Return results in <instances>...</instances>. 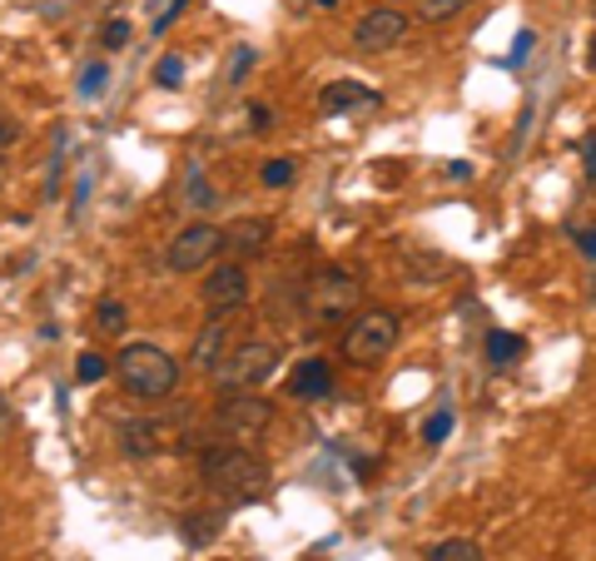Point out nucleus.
Masks as SVG:
<instances>
[{
	"label": "nucleus",
	"mask_w": 596,
	"mask_h": 561,
	"mask_svg": "<svg viewBox=\"0 0 596 561\" xmlns=\"http://www.w3.org/2000/svg\"><path fill=\"white\" fill-rule=\"evenodd\" d=\"M115 378L130 398L160 402L179 388V358H170L160 343H125L115 358Z\"/></svg>",
	"instance_id": "obj_1"
},
{
	"label": "nucleus",
	"mask_w": 596,
	"mask_h": 561,
	"mask_svg": "<svg viewBox=\"0 0 596 561\" xmlns=\"http://www.w3.org/2000/svg\"><path fill=\"white\" fill-rule=\"evenodd\" d=\"M199 477H204V487L214 496H224V502H254V496L264 492V463L249 453V447H209L204 463H199Z\"/></svg>",
	"instance_id": "obj_2"
},
{
	"label": "nucleus",
	"mask_w": 596,
	"mask_h": 561,
	"mask_svg": "<svg viewBox=\"0 0 596 561\" xmlns=\"http://www.w3.org/2000/svg\"><path fill=\"white\" fill-rule=\"evenodd\" d=\"M279 367V343L273 338H249L224 353V363L214 367V383L224 393H259Z\"/></svg>",
	"instance_id": "obj_3"
},
{
	"label": "nucleus",
	"mask_w": 596,
	"mask_h": 561,
	"mask_svg": "<svg viewBox=\"0 0 596 561\" xmlns=\"http://www.w3.org/2000/svg\"><path fill=\"white\" fill-rule=\"evenodd\" d=\"M402 338V324L393 308H369V314H358L353 328L343 334V358L353 367H373L378 358H388Z\"/></svg>",
	"instance_id": "obj_4"
},
{
	"label": "nucleus",
	"mask_w": 596,
	"mask_h": 561,
	"mask_svg": "<svg viewBox=\"0 0 596 561\" xmlns=\"http://www.w3.org/2000/svg\"><path fill=\"white\" fill-rule=\"evenodd\" d=\"M358 303H363V283L343 269H324L304 293V308L314 324H338V318L358 314Z\"/></svg>",
	"instance_id": "obj_5"
},
{
	"label": "nucleus",
	"mask_w": 596,
	"mask_h": 561,
	"mask_svg": "<svg viewBox=\"0 0 596 561\" xmlns=\"http://www.w3.org/2000/svg\"><path fill=\"white\" fill-rule=\"evenodd\" d=\"M219 248H224V229L209 224V219H195V224H185L170 238V248H164V269L170 273H199L219 259Z\"/></svg>",
	"instance_id": "obj_6"
},
{
	"label": "nucleus",
	"mask_w": 596,
	"mask_h": 561,
	"mask_svg": "<svg viewBox=\"0 0 596 561\" xmlns=\"http://www.w3.org/2000/svg\"><path fill=\"white\" fill-rule=\"evenodd\" d=\"M273 422V402L264 393H229V402L219 408V428L234 437L238 447H249L254 437H264Z\"/></svg>",
	"instance_id": "obj_7"
},
{
	"label": "nucleus",
	"mask_w": 596,
	"mask_h": 561,
	"mask_svg": "<svg viewBox=\"0 0 596 561\" xmlns=\"http://www.w3.org/2000/svg\"><path fill=\"white\" fill-rule=\"evenodd\" d=\"M408 15L393 11V5H373V11H363L353 21V45L363 55H383V50H398L402 40H408Z\"/></svg>",
	"instance_id": "obj_8"
},
{
	"label": "nucleus",
	"mask_w": 596,
	"mask_h": 561,
	"mask_svg": "<svg viewBox=\"0 0 596 561\" xmlns=\"http://www.w3.org/2000/svg\"><path fill=\"white\" fill-rule=\"evenodd\" d=\"M249 303V269L238 259L224 264H209V279H204V308L209 314H234Z\"/></svg>",
	"instance_id": "obj_9"
},
{
	"label": "nucleus",
	"mask_w": 596,
	"mask_h": 561,
	"mask_svg": "<svg viewBox=\"0 0 596 561\" xmlns=\"http://www.w3.org/2000/svg\"><path fill=\"white\" fill-rule=\"evenodd\" d=\"M318 109H324L328 119L358 115V109H378V90L363 85V80H334V85H324V95H318Z\"/></svg>",
	"instance_id": "obj_10"
},
{
	"label": "nucleus",
	"mask_w": 596,
	"mask_h": 561,
	"mask_svg": "<svg viewBox=\"0 0 596 561\" xmlns=\"http://www.w3.org/2000/svg\"><path fill=\"white\" fill-rule=\"evenodd\" d=\"M289 398L299 402L334 398V367H328V358H299V367L289 373Z\"/></svg>",
	"instance_id": "obj_11"
},
{
	"label": "nucleus",
	"mask_w": 596,
	"mask_h": 561,
	"mask_svg": "<svg viewBox=\"0 0 596 561\" xmlns=\"http://www.w3.org/2000/svg\"><path fill=\"white\" fill-rule=\"evenodd\" d=\"M269 238H273V219H264V214H244V219H234V224H224V248L234 254V259L264 254Z\"/></svg>",
	"instance_id": "obj_12"
},
{
	"label": "nucleus",
	"mask_w": 596,
	"mask_h": 561,
	"mask_svg": "<svg viewBox=\"0 0 596 561\" xmlns=\"http://www.w3.org/2000/svg\"><path fill=\"white\" fill-rule=\"evenodd\" d=\"M229 338H234V328H229V318H224V314H214L204 328H199L195 348H189V363H195L199 373H209V378H214V367L224 363V353H229V348H234V343H229Z\"/></svg>",
	"instance_id": "obj_13"
},
{
	"label": "nucleus",
	"mask_w": 596,
	"mask_h": 561,
	"mask_svg": "<svg viewBox=\"0 0 596 561\" xmlns=\"http://www.w3.org/2000/svg\"><path fill=\"white\" fill-rule=\"evenodd\" d=\"M402 273H408V283H447L453 259L437 248H402Z\"/></svg>",
	"instance_id": "obj_14"
},
{
	"label": "nucleus",
	"mask_w": 596,
	"mask_h": 561,
	"mask_svg": "<svg viewBox=\"0 0 596 561\" xmlns=\"http://www.w3.org/2000/svg\"><path fill=\"white\" fill-rule=\"evenodd\" d=\"M185 204L199 209V214H209V209L219 204V189L204 179V164H199V160L185 164Z\"/></svg>",
	"instance_id": "obj_15"
},
{
	"label": "nucleus",
	"mask_w": 596,
	"mask_h": 561,
	"mask_svg": "<svg viewBox=\"0 0 596 561\" xmlns=\"http://www.w3.org/2000/svg\"><path fill=\"white\" fill-rule=\"evenodd\" d=\"M160 422H125L119 428V437H125V453L130 457H154L164 447V437H160Z\"/></svg>",
	"instance_id": "obj_16"
},
{
	"label": "nucleus",
	"mask_w": 596,
	"mask_h": 561,
	"mask_svg": "<svg viewBox=\"0 0 596 561\" xmlns=\"http://www.w3.org/2000/svg\"><path fill=\"white\" fill-rule=\"evenodd\" d=\"M179 531H185L189 547H209V541L224 531V512H189V517H179Z\"/></svg>",
	"instance_id": "obj_17"
},
{
	"label": "nucleus",
	"mask_w": 596,
	"mask_h": 561,
	"mask_svg": "<svg viewBox=\"0 0 596 561\" xmlns=\"http://www.w3.org/2000/svg\"><path fill=\"white\" fill-rule=\"evenodd\" d=\"M522 353H527V338L507 334V328H492L488 334V363L492 367H517Z\"/></svg>",
	"instance_id": "obj_18"
},
{
	"label": "nucleus",
	"mask_w": 596,
	"mask_h": 561,
	"mask_svg": "<svg viewBox=\"0 0 596 561\" xmlns=\"http://www.w3.org/2000/svg\"><path fill=\"white\" fill-rule=\"evenodd\" d=\"M428 561H488L472 537H443L428 547Z\"/></svg>",
	"instance_id": "obj_19"
},
{
	"label": "nucleus",
	"mask_w": 596,
	"mask_h": 561,
	"mask_svg": "<svg viewBox=\"0 0 596 561\" xmlns=\"http://www.w3.org/2000/svg\"><path fill=\"white\" fill-rule=\"evenodd\" d=\"M467 5H472V0H418V21L423 25H447V21H457Z\"/></svg>",
	"instance_id": "obj_20"
},
{
	"label": "nucleus",
	"mask_w": 596,
	"mask_h": 561,
	"mask_svg": "<svg viewBox=\"0 0 596 561\" xmlns=\"http://www.w3.org/2000/svg\"><path fill=\"white\" fill-rule=\"evenodd\" d=\"M95 328H100V334H109V338L125 334V328H130V314H125V303H119V299L95 303Z\"/></svg>",
	"instance_id": "obj_21"
},
{
	"label": "nucleus",
	"mask_w": 596,
	"mask_h": 561,
	"mask_svg": "<svg viewBox=\"0 0 596 561\" xmlns=\"http://www.w3.org/2000/svg\"><path fill=\"white\" fill-rule=\"evenodd\" d=\"M105 90H109V66H105V60H90V66L80 70L75 95H80V100H100Z\"/></svg>",
	"instance_id": "obj_22"
},
{
	"label": "nucleus",
	"mask_w": 596,
	"mask_h": 561,
	"mask_svg": "<svg viewBox=\"0 0 596 561\" xmlns=\"http://www.w3.org/2000/svg\"><path fill=\"white\" fill-rule=\"evenodd\" d=\"M115 373V358H105V353H80V363H75V383H100V378H109Z\"/></svg>",
	"instance_id": "obj_23"
},
{
	"label": "nucleus",
	"mask_w": 596,
	"mask_h": 561,
	"mask_svg": "<svg viewBox=\"0 0 596 561\" xmlns=\"http://www.w3.org/2000/svg\"><path fill=\"white\" fill-rule=\"evenodd\" d=\"M154 85L160 90H179L185 85V55H160V66H154Z\"/></svg>",
	"instance_id": "obj_24"
},
{
	"label": "nucleus",
	"mask_w": 596,
	"mask_h": 561,
	"mask_svg": "<svg viewBox=\"0 0 596 561\" xmlns=\"http://www.w3.org/2000/svg\"><path fill=\"white\" fill-rule=\"evenodd\" d=\"M453 422H457L453 408H437L433 418L423 422V443H428V447H443V443H447V432H453Z\"/></svg>",
	"instance_id": "obj_25"
},
{
	"label": "nucleus",
	"mask_w": 596,
	"mask_h": 561,
	"mask_svg": "<svg viewBox=\"0 0 596 561\" xmlns=\"http://www.w3.org/2000/svg\"><path fill=\"white\" fill-rule=\"evenodd\" d=\"M130 35H135V25L125 21V15H115V21H105V31H100V45H105V50H125Z\"/></svg>",
	"instance_id": "obj_26"
},
{
	"label": "nucleus",
	"mask_w": 596,
	"mask_h": 561,
	"mask_svg": "<svg viewBox=\"0 0 596 561\" xmlns=\"http://www.w3.org/2000/svg\"><path fill=\"white\" fill-rule=\"evenodd\" d=\"M254 60H259V50H254V45H238L234 66H229V85H244V80H249V70H254Z\"/></svg>",
	"instance_id": "obj_27"
},
{
	"label": "nucleus",
	"mask_w": 596,
	"mask_h": 561,
	"mask_svg": "<svg viewBox=\"0 0 596 561\" xmlns=\"http://www.w3.org/2000/svg\"><path fill=\"white\" fill-rule=\"evenodd\" d=\"M259 179L269 184V189H283V184L293 179V160H269V164L259 170Z\"/></svg>",
	"instance_id": "obj_28"
},
{
	"label": "nucleus",
	"mask_w": 596,
	"mask_h": 561,
	"mask_svg": "<svg viewBox=\"0 0 596 561\" xmlns=\"http://www.w3.org/2000/svg\"><path fill=\"white\" fill-rule=\"evenodd\" d=\"M15 140H21V119H15L11 109H0V150H11Z\"/></svg>",
	"instance_id": "obj_29"
},
{
	"label": "nucleus",
	"mask_w": 596,
	"mask_h": 561,
	"mask_svg": "<svg viewBox=\"0 0 596 561\" xmlns=\"http://www.w3.org/2000/svg\"><path fill=\"white\" fill-rule=\"evenodd\" d=\"M582 170H586V179H596V130L582 135Z\"/></svg>",
	"instance_id": "obj_30"
},
{
	"label": "nucleus",
	"mask_w": 596,
	"mask_h": 561,
	"mask_svg": "<svg viewBox=\"0 0 596 561\" xmlns=\"http://www.w3.org/2000/svg\"><path fill=\"white\" fill-rule=\"evenodd\" d=\"M185 5H189V0H170V11H164V15H160V21H154V31H160V35H164V31H170V25H174V21H179V11H185Z\"/></svg>",
	"instance_id": "obj_31"
},
{
	"label": "nucleus",
	"mask_w": 596,
	"mask_h": 561,
	"mask_svg": "<svg viewBox=\"0 0 596 561\" xmlns=\"http://www.w3.org/2000/svg\"><path fill=\"white\" fill-rule=\"evenodd\" d=\"M11 428H15V408L5 402V393H0V443L11 437Z\"/></svg>",
	"instance_id": "obj_32"
},
{
	"label": "nucleus",
	"mask_w": 596,
	"mask_h": 561,
	"mask_svg": "<svg viewBox=\"0 0 596 561\" xmlns=\"http://www.w3.org/2000/svg\"><path fill=\"white\" fill-rule=\"evenodd\" d=\"M249 125H254V130H273V115H269V109H264V105H249Z\"/></svg>",
	"instance_id": "obj_33"
},
{
	"label": "nucleus",
	"mask_w": 596,
	"mask_h": 561,
	"mask_svg": "<svg viewBox=\"0 0 596 561\" xmlns=\"http://www.w3.org/2000/svg\"><path fill=\"white\" fill-rule=\"evenodd\" d=\"M576 248H582L586 259H596V224H592V229H582V234H576Z\"/></svg>",
	"instance_id": "obj_34"
},
{
	"label": "nucleus",
	"mask_w": 596,
	"mask_h": 561,
	"mask_svg": "<svg viewBox=\"0 0 596 561\" xmlns=\"http://www.w3.org/2000/svg\"><path fill=\"white\" fill-rule=\"evenodd\" d=\"M527 50H531V31H522L517 45H512V66H517V60H527Z\"/></svg>",
	"instance_id": "obj_35"
},
{
	"label": "nucleus",
	"mask_w": 596,
	"mask_h": 561,
	"mask_svg": "<svg viewBox=\"0 0 596 561\" xmlns=\"http://www.w3.org/2000/svg\"><path fill=\"white\" fill-rule=\"evenodd\" d=\"M586 66L596 70V31H592V40H586Z\"/></svg>",
	"instance_id": "obj_36"
},
{
	"label": "nucleus",
	"mask_w": 596,
	"mask_h": 561,
	"mask_svg": "<svg viewBox=\"0 0 596 561\" xmlns=\"http://www.w3.org/2000/svg\"><path fill=\"white\" fill-rule=\"evenodd\" d=\"M318 5H324V11H334V5H338V0H318Z\"/></svg>",
	"instance_id": "obj_37"
},
{
	"label": "nucleus",
	"mask_w": 596,
	"mask_h": 561,
	"mask_svg": "<svg viewBox=\"0 0 596 561\" xmlns=\"http://www.w3.org/2000/svg\"><path fill=\"white\" fill-rule=\"evenodd\" d=\"M592 11H596V0H592Z\"/></svg>",
	"instance_id": "obj_38"
}]
</instances>
